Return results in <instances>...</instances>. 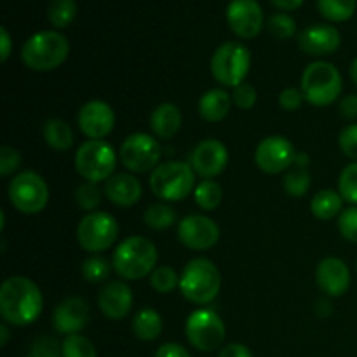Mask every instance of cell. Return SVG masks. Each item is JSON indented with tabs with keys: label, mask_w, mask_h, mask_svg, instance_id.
Returning <instances> with one entry per match:
<instances>
[{
	"label": "cell",
	"mask_w": 357,
	"mask_h": 357,
	"mask_svg": "<svg viewBox=\"0 0 357 357\" xmlns=\"http://www.w3.org/2000/svg\"><path fill=\"white\" fill-rule=\"evenodd\" d=\"M357 0H317V9L333 23H344L356 13Z\"/></svg>",
	"instance_id": "4dcf8cb0"
},
{
	"label": "cell",
	"mask_w": 357,
	"mask_h": 357,
	"mask_svg": "<svg viewBox=\"0 0 357 357\" xmlns=\"http://www.w3.org/2000/svg\"><path fill=\"white\" fill-rule=\"evenodd\" d=\"M159 253L155 244L142 236L126 237L114 251L112 267L124 281H138L150 278L155 271Z\"/></svg>",
	"instance_id": "7a4b0ae2"
},
{
	"label": "cell",
	"mask_w": 357,
	"mask_h": 357,
	"mask_svg": "<svg viewBox=\"0 0 357 357\" xmlns=\"http://www.w3.org/2000/svg\"><path fill=\"white\" fill-rule=\"evenodd\" d=\"M194 199L195 204H197L202 211H215L223 201V188L220 187L218 181L202 180L201 183L195 185Z\"/></svg>",
	"instance_id": "83f0119b"
},
{
	"label": "cell",
	"mask_w": 357,
	"mask_h": 357,
	"mask_svg": "<svg viewBox=\"0 0 357 357\" xmlns=\"http://www.w3.org/2000/svg\"><path fill=\"white\" fill-rule=\"evenodd\" d=\"M185 333L192 347L201 352H213L222 347L227 328L215 310L197 309L188 316Z\"/></svg>",
	"instance_id": "8fae6325"
},
{
	"label": "cell",
	"mask_w": 357,
	"mask_h": 357,
	"mask_svg": "<svg viewBox=\"0 0 357 357\" xmlns=\"http://www.w3.org/2000/svg\"><path fill=\"white\" fill-rule=\"evenodd\" d=\"M296 150L284 136H267L255 150V162L258 169L267 174H279L288 171L295 162Z\"/></svg>",
	"instance_id": "4fadbf2b"
},
{
	"label": "cell",
	"mask_w": 357,
	"mask_h": 357,
	"mask_svg": "<svg viewBox=\"0 0 357 357\" xmlns=\"http://www.w3.org/2000/svg\"><path fill=\"white\" fill-rule=\"evenodd\" d=\"M155 357H192L185 347L178 344H164L157 349Z\"/></svg>",
	"instance_id": "bcb514c9"
},
{
	"label": "cell",
	"mask_w": 357,
	"mask_h": 357,
	"mask_svg": "<svg viewBox=\"0 0 357 357\" xmlns=\"http://www.w3.org/2000/svg\"><path fill=\"white\" fill-rule=\"evenodd\" d=\"M68 54V38L56 30L37 31L21 47L24 66L33 72H52L66 61Z\"/></svg>",
	"instance_id": "3957f363"
},
{
	"label": "cell",
	"mask_w": 357,
	"mask_h": 357,
	"mask_svg": "<svg viewBox=\"0 0 357 357\" xmlns=\"http://www.w3.org/2000/svg\"><path fill=\"white\" fill-rule=\"evenodd\" d=\"M160 157H162V146L157 138L146 132L129 135L119 150V159L131 173L142 174L153 171L159 166Z\"/></svg>",
	"instance_id": "7c38bea8"
},
{
	"label": "cell",
	"mask_w": 357,
	"mask_h": 357,
	"mask_svg": "<svg viewBox=\"0 0 357 357\" xmlns=\"http://www.w3.org/2000/svg\"><path fill=\"white\" fill-rule=\"evenodd\" d=\"M222 289V274L208 258H194L185 265L180 275V291L185 300L195 305H208Z\"/></svg>",
	"instance_id": "277c9868"
},
{
	"label": "cell",
	"mask_w": 357,
	"mask_h": 357,
	"mask_svg": "<svg viewBox=\"0 0 357 357\" xmlns=\"http://www.w3.org/2000/svg\"><path fill=\"white\" fill-rule=\"evenodd\" d=\"M150 190L155 197L166 202L187 199L195 190V173L190 164L180 160H167L159 164L150 174Z\"/></svg>",
	"instance_id": "8992f818"
},
{
	"label": "cell",
	"mask_w": 357,
	"mask_h": 357,
	"mask_svg": "<svg viewBox=\"0 0 357 357\" xmlns=\"http://www.w3.org/2000/svg\"><path fill=\"white\" fill-rule=\"evenodd\" d=\"M300 89L305 100L314 107H330L340 98L344 79L333 63L314 61L303 70Z\"/></svg>",
	"instance_id": "5b68a950"
},
{
	"label": "cell",
	"mask_w": 357,
	"mask_h": 357,
	"mask_svg": "<svg viewBox=\"0 0 357 357\" xmlns=\"http://www.w3.org/2000/svg\"><path fill=\"white\" fill-rule=\"evenodd\" d=\"M44 142L56 152H66L73 145V131L68 122L61 119H47L42 128Z\"/></svg>",
	"instance_id": "4316f807"
},
{
	"label": "cell",
	"mask_w": 357,
	"mask_h": 357,
	"mask_svg": "<svg viewBox=\"0 0 357 357\" xmlns=\"http://www.w3.org/2000/svg\"><path fill=\"white\" fill-rule=\"evenodd\" d=\"M21 166V153L14 146L3 145L0 149V174L3 178L10 176L14 171L20 169Z\"/></svg>",
	"instance_id": "7bdbcfd3"
},
{
	"label": "cell",
	"mask_w": 357,
	"mask_h": 357,
	"mask_svg": "<svg viewBox=\"0 0 357 357\" xmlns=\"http://www.w3.org/2000/svg\"><path fill=\"white\" fill-rule=\"evenodd\" d=\"M183 124L180 108L174 103H160L150 115V129L160 139H169L178 135Z\"/></svg>",
	"instance_id": "603a6c76"
},
{
	"label": "cell",
	"mask_w": 357,
	"mask_h": 357,
	"mask_svg": "<svg viewBox=\"0 0 357 357\" xmlns=\"http://www.w3.org/2000/svg\"><path fill=\"white\" fill-rule=\"evenodd\" d=\"M117 237V220L107 211L87 213L77 227V241L87 253L100 255L110 250Z\"/></svg>",
	"instance_id": "30bf717a"
},
{
	"label": "cell",
	"mask_w": 357,
	"mask_h": 357,
	"mask_svg": "<svg viewBox=\"0 0 357 357\" xmlns=\"http://www.w3.org/2000/svg\"><path fill=\"white\" fill-rule=\"evenodd\" d=\"M101 190L98 187V183L93 181H84L82 185H79V188L75 190V202L82 211L93 213L98 211V206L101 202Z\"/></svg>",
	"instance_id": "d590c367"
},
{
	"label": "cell",
	"mask_w": 357,
	"mask_h": 357,
	"mask_svg": "<svg viewBox=\"0 0 357 357\" xmlns=\"http://www.w3.org/2000/svg\"><path fill=\"white\" fill-rule=\"evenodd\" d=\"M257 89H255L250 82H243L241 86L234 87L232 101L237 108H241V110H251V108L257 105Z\"/></svg>",
	"instance_id": "ab89813d"
},
{
	"label": "cell",
	"mask_w": 357,
	"mask_h": 357,
	"mask_svg": "<svg viewBox=\"0 0 357 357\" xmlns=\"http://www.w3.org/2000/svg\"><path fill=\"white\" fill-rule=\"evenodd\" d=\"M112 265L107 258L100 257V255H93V257L87 258L86 261L80 267V272H82V278L86 279L91 284H100V282H105L110 275Z\"/></svg>",
	"instance_id": "d6a6232c"
},
{
	"label": "cell",
	"mask_w": 357,
	"mask_h": 357,
	"mask_svg": "<svg viewBox=\"0 0 357 357\" xmlns=\"http://www.w3.org/2000/svg\"><path fill=\"white\" fill-rule=\"evenodd\" d=\"M232 105V94H229L222 87H215V89L206 91L199 100V115L211 124L222 122L229 115Z\"/></svg>",
	"instance_id": "cb8c5ba5"
},
{
	"label": "cell",
	"mask_w": 357,
	"mask_h": 357,
	"mask_svg": "<svg viewBox=\"0 0 357 357\" xmlns=\"http://www.w3.org/2000/svg\"><path fill=\"white\" fill-rule=\"evenodd\" d=\"M77 124L89 139H105L115 128V112L107 101L91 100L79 110Z\"/></svg>",
	"instance_id": "2e32d148"
},
{
	"label": "cell",
	"mask_w": 357,
	"mask_h": 357,
	"mask_svg": "<svg viewBox=\"0 0 357 357\" xmlns=\"http://www.w3.org/2000/svg\"><path fill=\"white\" fill-rule=\"evenodd\" d=\"M63 357H98L93 342L84 335H68L63 340Z\"/></svg>",
	"instance_id": "e575fe53"
},
{
	"label": "cell",
	"mask_w": 357,
	"mask_h": 357,
	"mask_svg": "<svg viewBox=\"0 0 357 357\" xmlns=\"http://www.w3.org/2000/svg\"><path fill=\"white\" fill-rule=\"evenodd\" d=\"M340 44V31L331 24H312L298 33V47L309 56L333 54Z\"/></svg>",
	"instance_id": "44dd1931"
},
{
	"label": "cell",
	"mask_w": 357,
	"mask_h": 357,
	"mask_svg": "<svg viewBox=\"0 0 357 357\" xmlns=\"http://www.w3.org/2000/svg\"><path fill=\"white\" fill-rule=\"evenodd\" d=\"M331 312H333V307H331V303L328 302V300H321V302H317V314H319L321 317L330 316Z\"/></svg>",
	"instance_id": "f907efd6"
},
{
	"label": "cell",
	"mask_w": 357,
	"mask_h": 357,
	"mask_svg": "<svg viewBox=\"0 0 357 357\" xmlns=\"http://www.w3.org/2000/svg\"><path fill=\"white\" fill-rule=\"evenodd\" d=\"M338 230L342 237L351 243H357V206H351L338 216Z\"/></svg>",
	"instance_id": "f35d334b"
},
{
	"label": "cell",
	"mask_w": 357,
	"mask_h": 357,
	"mask_svg": "<svg viewBox=\"0 0 357 357\" xmlns=\"http://www.w3.org/2000/svg\"><path fill=\"white\" fill-rule=\"evenodd\" d=\"M271 2L274 3L278 9L295 10V9H298V7H302L303 0H271Z\"/></svg>",
	"instance_id": "681fc988"
},
{
	"label": "cell",
	"mask_w": 357,
	"mask_h": 357,
	"mask_svg": "<svg viewBox=\"0 0 357 357\" xmlns=\"http://www.w3.org/2000/svg\"><path fill=\"white\" fill-rule=\"evenodd\" d=\"M251 68V52L244 44L236 40L225 42L211 58V73L218 84L237 87L246 82Z\"/></svg>",
	"instance_id": "ba28073f"
},
{
	"label": "cell",
	"mask_w": 357,
	"mask_h": 357,
	"mask_svg": "<svg viewBox=\"0 0 357 357\" xmlns=\"http://www.w3.org/2000/svg\"><path fill=\"white\" fill-rule=\"evenodd\" d=\"M105 195L117 208H132L143 195V187L135 174L119 173L105 181Z\"/></svg>",
	"instance_id": "7402d4cb"
},
{
	"label": "cell",
	"mask_w": 357,
	"mask_h": 357,
	"mask_svg": "<svg viewBox=\"0 0 357 357\" xmlns=\"http://www.w3.org/2000/svg\"><path fill=\"white\" fill-rule=\"evenodd\" d=\"M162 317L157 310L145 307V309L138 310L132 319V333L136 338L142 342H153L160 337L162 333Z\"/></svg>",
	"instance_id": "484cf974"
},
{
	"label": "cell",
	"mask_w": 357,
	"mask_h": 357,
	"mask_svg": "<svg viewBox=\"0 0 357 357\" xmlns=\"http://www.w3.org/2000/svg\"><path fill=\"white\" fill-rule=\"evenodd\" d=\"M267 28L272 37L279 38V40H288V38H291L296 33L295 20L284 13L272 14L267 21Z\"/></svg>",
	"instance_id": "74e56055"
},
{
	"label": "cell",
	"mask_w": 357,
	"mask_h": 357,
	"mask_svg": "<svg viewBox=\"0 0 357 357\" xmlns=\"http://www.w3.org/2000/svg\"><path fill=\"white\" fill-rule=\"evenodd\" d=\"M91 317L89 305L80 296H68L52 312V326L61 335L80 333Z\"/></svg>",
	"instance_id": "d6986e66"
},
{
	"label": "cell",
	"mask_w": 357,
	"mask_h": 357,
	"mask_svg": "<svg viewBox=\"0 0 357 357\" xmlns=\"http://www.w3.org/2000/svg\"><path fill=\"white\" fill-rule=\"evenodd\" d=\"M30 357H63V345L52 337H42L31 345Z\"/></svg>",
	"instance_id": "b9f144b4"
},
{
	"label": "cell",
	"mask_w": 357,
	"mask_h": 357,
	"mask_svg": "<svg viewBox=\"0 0 357 357\" xmlns=\"http://www.w3.org/2000/svg\"><path fill=\"white\" fill-rule=\"evenodd\" d=\"M218 357H253V354L244 344H229L220 351Z\"/></svg>",
	"instance_id": "7dc6e473"
},
{
	"label": "cell",
	"mask_w": 357,
	"mask_h": 357,
	"mask_svg": "<svg viewBox=\"0 0 357 357\" xmlns=\"http://www.w3.org/2000/svg\"><path fill=\"white\" fill-rule=\"evenodd\" d=\"M340 115L347 121H356L357 119V94H349L338 105Z\"/></svg>",
	"instance_id": "f6af8a7d"
},
{
	"label": "cell",
	"mask_w": 357,
	"mask_h": 357,
	"mask_svg": "<svg viewBox=\"0 0 357 357\" xmlns=\"http://www.w3.org/2000/svg\"><path fill=\"white\" fill-rule=\"evenodd\" d=\"M9 202L23 215H37L49 202V187L35 171H21L9 181Z\"/></svg>",
	"instance_id": "9c48e42d"
},
{
	"label": "cell",
	"mask_w": 357,
	"mask_h": 357,
	"mask_svg": "<svg viewBox=\"0 0 357 357\" xmlns=\"http://www.w3.org/2000/svg\"><path fill=\"white\" fill-rule=\"evenodd\" d=\"M227 23L241 38H255L264 28V10L257 0H232L227 7Z\"/></svg>",
	"instance_id": "e0dca14e"
},
{
	"label": "cell",
	"mask_w": 357,
	"mask_h": 357,
	"mask_svg": "<svg viewBox=\"0 0 357 357\" xmlns=\"http://www.w3.org/2000/svg\"><path fill=\"white\" fill-rule=\"evenodd\" d=\"M351 79L357 87V58L354 59V61H352V65H351Z\"/></svg>",
	"instance_id": "db71d44e"
},
{
	"label": "cell",
	"mask_w": 357,
	"mask_h": 357,
	"mask_svg": "<svg viewBox=\"0 0 357 357\" xmlns=\"http://www.w3.org/2000/svg\"><path fill=\"white\" fill-rule=\"evenodd\" d=\"M229 164V150L220 139H202L190 155V166L195 174L204 180H213L225 171Z\"/></svg>",
	"instance_id": "9a60e30c"
},
{
	"label": "cell",
	"mask_w": 357,
	"mask_h": 357,
	"mask_svg": "<svg viewBox=\"0 0 357 357\" xmlns=\"http://www.w3.org/2000/svg\"><path fill=\"white\" fill-rule=\"evenodd\" d=\"M282 185H284V190L289 197H303L310 190V185H312V176L309 173V167L295 166L293 164L286 171Z\"/></svg>",
	"instance_id": "f1b7e54d"
},
{
	"label": "cell",
	"mask_w": 357,
	"mask_h": 357,
	"mask_svg": "<svg viewBox=\"0 0 357 357\" xmlns=\"http://www.w3.org/2000/svg\"><path fill=\"white\" fill-rule=\"evenodd\" d=\"M150 286L155 289L160 295H166V293H173L174 289L180 288V275L176 274L173 267H167V265H160L155 267V271L150 274Z\"/></svg>",
	"instance_id": "836d02e7"
},
{
	"label": "cell",
	"mask_w": 357,
	"mask_h": 357,
	"mask_svg": "<svg viewBox=\"0 0 357 357\" xmlns=\"http://www.w3.org/2000/svg\"><path fill=\"white\" fill-rule=\"evenodd\" d=\"M317 288L330 298L344 296L351 288V271L342 258L328 257L316 268Z\"/></svg>",
	"instance_id": "ac0fdd59"
},
{
	"label": "cell",
	"mask_w": 357,
	"mask_h": 357,
	"mask_svg": "<svg viewBox=\"0 0 357 357\" xmlns=\"http://www.w3.org/2000/svg\"><path fill=\"white\" fill-rule=\"evenodd\" d=\"M119 155L105 139H87L75 153V169L86 181L100 183L114 176Z\"/></svg>",
	"instance_id": "52a82bcc"
},
{
	"label": "cell",
	"mask_w": 357,
	"mask_h": 357,
	"mask_svg": "<svg viewBox=\"0 0 357 357\" xmlns=\"http://www.w3.org/2000/svg\"><path fill=\"white\" fill-rule=\"evenodd\" d=\"M132 291L124 281H108L98 293V307L107 319L121 321L131 312Z\"/></svg>",
	"instance_id": "ffe728a7"
},
{
	"label": "cell",
	"mask_w": 357,
	"mask_h": 357,
	"mask_svg": "<svg viewBox=\"0 0 357 357\" xmlns=\"http://www.w3.org/2000/svg\"><path fill=\"white\" fill-rule=\"evenodd\" d=\"M143 222L152 230H166L178 222V215L169 204H152L143 213Z\"/></svg>",
	"instance_id": "f546056e"
},
{
	"label": "cell",
	"mask_w": 357,
	"mask_h": 357,
	"mask_svg": "<svg viewBox=\"0 0 357 357\" xmlns=\"http://www.w3.org/2000/svg\"><path fill=\"white\" fill-rule=\"evenodd\" d=\"M7 342H9V328L7 323L0 324V347H6Z\"/></svg>",
	"instance_id": "f5cc1de1"
},
{
	"label": "cell",
	"mask_w": 357,
	"mask_h": 357,
	"mask_svg": "<svg viewBox=\"0 0 357 357\" xmlns=\"http://www.w3.org/2000/svg\"><path fill=\"white\" fill-rule=\"evenodd\" d=\"M44 296L40 288L24 275L6 279L0 288V314L3 323L13 326H28L40 317Z\"/></svg>",
	"instance_id": "6da1fadb"
},
{
	"label": "cell",
	"mask_w": 357,
	"mask_h": 357,
	"mask_svg": "<svg viewBox=\"0 0 357 357\" xmlns=\"http://www.w3.org/2000/svg\"><path fill=\"white\" fill-rule=\"evenodd\" d=\"M338 192L344 201L357 206V162L349 164L342 169L338 178Z\"/></svg>",
	"instance_id": "8d00e7d4"
},
{
	"label": "cell",
	"mask_w": 357,
	"mask_h": 357,
	"mask_svg": "<svg viewBox=\"0 0 357 357\" xmlns=\"http://www.w3.org/2000/svg\"><path fill=\"white\" fill-rule=\"evenodd\" d=\"M178 239L192 251H208L220 241V227L204 215H188L178 223Z\"/></svg>",
	"instance_id": "5bb4252c"
},
{
	"label": "cell",
	"mask_w": 357,
	"mask_h": 357,
	"mask_svg": "<svg viewBox=\"0 0 357 357\" xmlns=\"http://www.w3.org/2000/svg\"><path fill=\"white\" fill-rule=\"evenodd\" d=\"M279 107L286 112H296L305 101V96H303L302 89H296V87H286V89L281 91L278 98Z\"/></svg>",
	"instance_id": "ee69618b"
},
{
	"label": "cell",
	"mask_w": 357,
	"mask_h": 357,
	"mask_svg": "<svg viewBox=\"0 0 357 357\" xmlns=\"http://www.w3.org/2000/svg\"><path fill=\"white\" fill-rule=\"evenodd\" d=\"M309 162H310V157L307 155L305 152H296L295 155V166H302V167H309Z\"/></svg>",
	"instance_id": "816d5d0a"
},
{
	"label": "cell",
	"mask_w": 357,
	"mask_h": 357,
	"mask_svg": "<svg viewBox=\"0 0 357 357\" xmlns=\"http://www.w3.org/2000/svg\"><path fill=\"white\" fill-rule=\"evenodd\" d=\"M310 211L321 222H330L335 216H340L344 211V199L340 192H335L331 188L319 190L310 201Z\"/></svg>",
	"instance_id": "d4e9b609"
},
{
	"label": "cell",
	"mask_w": 357,
	"mask_h": 357,
	"mask_svg": "<svg viewBox=\"0 0 357 357\" xmlns=\"http://www.w3.org/2000/svg\"><path fill=\"white\" fill-rule=\"evenodd\" d=\"M10 51H13V40L7 31V28H0V61L6 63L9 59Z\"/></svg>",
	"instance_id": "c3c4849f"
},
{
	"label": "cell",
	"mask_w": 357,
	"mask_h": 357,
	"mask_svg": "<svg viewBox=\"0 0 357 357\" xmlns=\"http://www.w3.org/2000/svg\"><path fill=\"white\" fill-rule=\"evenodd\" d=\"M338 146L345 157L357 162V124H351L342 129L338 135Z\"/></svg>",
	"instance_id": "60d3db41"
},
{
	"label": "cell",
	"mask_w": 357,
	"mask_h": 357,
	"mask_svg": "<svg viewBox=\"0 0 357 357\" xmlns=\"http://www.w3.org/2000/svg\"><path fill=\"white\" fill-rule=\"evenodd\" d=\"M77 16L75 0H51L47 7L49 23L54 28H66Z\"/></svg>",
	"instance_id": "1f68e13d"
}]
</instances>
